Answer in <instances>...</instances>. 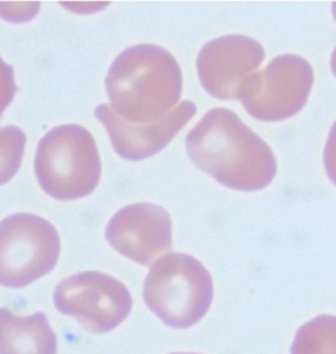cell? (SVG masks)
<instances>
[{"mask_svg":"<svg viewBox=\"0 0 336 354\" xmlns=\"http://www.w3.org/2000/svg\"><path fill=\"white\" fill-rule=\"evenodd\" d=\"M333 12H334V17L336 20V3H334V6H333Z\"/></svg>","mask_w":336,"mask_h":354,"instance_id":"16","label":"cell"},{"mask_svg":"<svg viewBox=\"0 0 336 354\" xmlns=\"http://www.w3.org/2000/svg\"><path fill=\"white\" fill-rule=\"evenodd\" d=\"M192 162L231 190L268 187L277 162L268 144L228 109L206 112L187 136Z\"/></svg>","mask_w":336,"mask_h":354,"instance_id":"1","label":"cell"},{"mask_svg":"<svg viewBox=\"0 0 336 354\" xmlns=\"http://www.w3.org/2000/svg\"><path fill=\"white\" fill-rule=\"evenodd\" d=\"M58 339L46 315L19 316L0 308V354H57Z\"/></svg>","mask_w":336,"mask_h":354,"instance_id":"11","label":"cell"},{"mask_svg":"<svg viewBox=\"0 0 336 354\" xmlns=\"http://www.w3.org/2000/svg\"><path fill=\"white\" fill-rule=\"evenodd\" d=\"M27 144L26 133L14 125L0 127V186L19 171Z\"/></svg>","mask_w":336,"mask_h":354,"instance_id":"12","label":"cell"},{"mask_svg":"<svg viewBox=\"0 0 336 354\" xmlns=\"http://www.w3.org/2000/svg\"><path fill=\"white\" fill-rule=\"evenodd\" d=\"M213 294L210 272L184 253H170L155 261L144 283L148 310L175 329L197 324L209 311Z\"/></svg>","mask_w":336,"mask_h":354,"instance_id":"4","label":"cell"},{"mask_svg":"<svg viewBox=\"0 0 336 354\" xmlns=\"http://www.w3.org/2000/svg\"><path fill=\"white\" fill-rule=\"evenodd\" d=\"M106 239L123 257L138 265L150 266L154 259L171 249V216L161 205H126L109 220Z\"/></svg>","mask_w":336,"mask_h":354,"instance_id":"8","label":"cell"},{"mask_svg":"<svg viewBox=\"0 0 336 354\" xmlns=\"http://www.w3.org/2000/svg\"><path fill=\"white\" fill-rule=\"evenodd\" d=\"M41 189L58 201H75L94 192L101 160L94 136L78 124L50 129L41 138L34 158Z\"/></svg>","mask_w":336,"mask_h":354,"instance_id":"3","label":"cell"},{"mask_svg":"<svg viewBox=\"0 0 336 354\" xmlns=\"http://www.w3.org/2000/svg\"><path fill=\"white\" fill-rule=\"evenodd\" d=\"M16 91L14 68L0 58V116L12 103Z\"/></svg>","mask_w":336,"mask_h":354,"instance_id":"13","label":"cell"},{"mask_svg":"<svg viewBox=\"0 0 336 354\" xmlns=\"http://www.w3.org/2000/svg\"><path fill=\"white\" fill-rule=\"evenodd\" d=\"M313 84L314 71L305 58L279 55L243 81L239 100L256 120L283 122L305 107Z\"/></svg>","mask_w":336,"mask_h":354,"instance_id":"6","label":"cell"},{"mask_svg":"<svg viewBox=\"0 0 336 354\" xmlns=\"http://www.w3.org/2000/svg\"><path fill=\"white\" fill-rule=\"evenodd\" d=\"M196 104L184 100L166 118L151 124H130L119 118L109 104L95 109V116L107 129L112 147L128 161H142L164 149L196 113Z\"/></svg>","mask_w":336,"mask_h":354,"instance_id":"10","label":"cell"},{"mask_svg":"<svg viewBox=\"0 0 336 354\" xmlns=\"http://www.w3.org/2000/svg\"><path fill=\"white\" fill-rule=\"evenodd\" d=\"M331 70L336 77V48L334 49V53L331 55Z\"/></svg>","mask_w":336,"mask_h":354,"instance_id":"15","label":"cell"},{"mask_svg":"<svg viewBox=\"0 0 336 354\" xmlns=\"http://www.w3.org/2000/svg\"><path fill=\"white\" fill-rule=\"evenodd\" d=\"M59 254V234L46 218L14 214L0 221V286L32 285L53 270Z\"/></svg>","mask_w":336,"mask_h":354,"instance_id":"5","label":"cell"},{"mask_svg":"<svg viewBox=\"0 0 336 354\" xmlns=\"http://www.w3.org/2000/svg\"><path fill=\"white\" fill-rule=\"evenodd\" d=\"M110 109L130 124L157 123L179 103L183 74L175 57L158 45L126 48L106 80Z\"/></svg>","mask_w":336,"mask_h":354,"instance_id":"2","label":"cell"},{"mask_svg":"<svg viewBox=\"0 0 336 354\" xmlns=\"http://www.w3.org/2000/svg\"><path fill=\"white\" fill-rule=\"evenodd\" d=\"M266 52L251 37L222 36L202 46L196 65L205 91L215 99H239L243 81L261 65Z\"/></svg>","mask_w":336,"mask_h":354,"instance_id":"9","label":"cell"},{"mask_svg":"<svg viewBox=\"0 0 336 354\" xmlns=\"http://www.w3.org/2000/svg\"><path fill=\"white\" fill-rule=\"evenodd\" d=\"M172 354H197V353H172Z\"/></svg>","mask_w":336,"mask_h":354,"instance_id":"17","label":"cell"},{"mask_svg":"<svg viewBox=\"0 0 336 354\" xmlns=\"http://www.w3.org/2000/svg\"><path fill=\"white\" fill-rule=\"evenodd\" d=\"M54 306L88 332L108 333L128 319L133 298L117 278L106 272H83L58 283L54 290Z\"/></svg>","mask_w":336,"mask_h":354,"instance_id":"7","label":"cell"},{"mask_svg":"<svg viewBox=\"0 0 336 354\" xmlns=\"http://www.w3.org/2000/svg\"><path fill=\"white\" fill-rule=\"evenodd\" d=\"M324 169L331 182L336 186V122L333 124L328 138L326 141L324 153H323Z\"/></svg>","mask_w":336,"mask_h":354,"instance_id":"14","label":"cell"}]
</instances>
